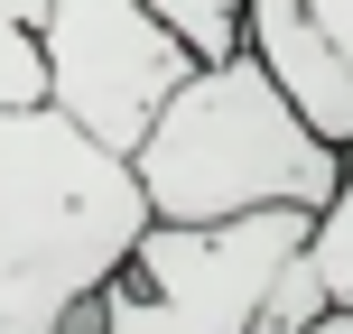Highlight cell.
Listing matches in <instances>:
<instances>
[{
	"label": "cell",
	"instance_id": "cell-1",
	"mask_svg": "<svg viewBox=\"0 0 353 334\" xmlns=\"http://www.w3.org/2000/svg\"><path fill=\"white\" fill-rule=\"evenodd\" d=\"M149 223V186L121 149L56 103L0 112V334H84Z\"/></svg>",
	"mask_w": 353,
	"mask_h": 334
},
{
	"label": "cell",
	"instance_id": "cell-2",
	"mask_svg": "<svg viewBox=\"0 0 353 334\" xmlns=\"http://www.w3.org/2000/svg\"><path fill=\"white\" fill-rule=\"evenodd\" d=\"M130 167L159 223H232L261 205L325 213V195L344 186V149L279 93V74L251 47L195 65L149 121V140L130 149Z\"/></svg>",
	"mask_w": 353,
	"mask_h": 334
},
{
	"label": "cell",
	"instance_id": "cell-3",
	"mask_svg": "<svg viewBox=\"0 0 353 334\" xmlns=\"http://www.w3.org/2000/svg\"><path fill=\"white\" fill-rule=\"evenodd\" d=\"M307 205H261L232 223H149L84 334H261V306L307 251Z\"/></svg>",
	"mask_w": 353,
	"mask_h": 334
},
{
	"label": "cell",
	"instance_id": "cell-4",
	"mask_svg": "<svg viewBox=\"0 0 353 334\" xmlns=\"http://www.w3.org/2000/svg\"><path fill=\"white\" fill-rule=\"evenodd\" d=\"M37 56H47V103L121 158L149 140L168 93L195 74V47L149 0H47Z\"/></svg>",
	"mask_w": 353,
	"mask_h": 334
},
{
	"label": "cell",
	"instance_id": "cell-5",
	"mask_svg": "<svg viewBox=\"0 0 353 334\" xmlns=\"http://www.w3.org/2000/svg\"><path fill=\"white\" fill-rule=\"evenodd\" d=\"M242 47L279 74V93H288V103H298L307 121H316L325 140L353 158V47H344V37L325 28L307 0H251Z\"/></svg>",
	"mask_w": 353,
	"mask_h": 334
},
{
	"label": "cell",
	"instance_id": "cell-6",
	"mask_svg": "<svg viewBox=\"0 0 353 334\" xmlns=\"http://www.w3.org/2000/svg\"><path fill=\"white\" fill-rule=\"evenodd\" d=\"M37 19H47V0H0V112L47 103V56H37Z\"/></svg>",
	"mask_w": 353,
	"mask_h": 334
},
{
	"label": "cell",
	"instance_id": "cell-7",
	"mask_svg": "<svg viewBox=\"0 0 353 334\" xmlns=\"http://www.w3.org/2000/svg\"><path fill=\"white\" fill-rule=\"evenodd\" d=\"M307 269H316L325 306H353V158H344V186L325 195L316 232H307Z\"/></svg>",
	"mask_w": 353,
	"mask_h": 334
},
{
	"label": "cell",
	"instance_id": "cell-8",
	"mask_svg": "<svg viewBox=\"0 0 353 334\" xmlns=\"http://www.w3.org/2000/svg\"><path fill=\"white\" fill-rule=\"evenodd\" d=\"M149 10H159L168 28L195 47V65H214V56H242V19H251V0H149Z\"/></svg>",
	"mask_w": 353,
	"mask_h": 334
},
{
	"label": "cell",
	"instance_id": "cell-9",
	"mask_svg": "<svg viewBox=\"0 0 353 334\" xmlns=\"http://www.w3.org/2000/svg\"><path fill=\"white\" fill-rule=\"evenodd\" d=\"M307 10H316V19H325V28H335V37H344V47H353V0H307Z\"/></svg>",
	"mask_w": 353,
	"mask_h": 334
},
{
	"label": "cell",
	"instance_id": "cell-10",
	"mask_svg": "<svg viewBox=\"0 0 353 334\" xmlns=\"http://www.w3.org/2000/svg\"><path fill=\"white\" fill-rule=\"evenodd\" d=\"M307 334H353V306H325V316L307 325Z\"/></svg>",
	"mask_w": 353,
	"mask_h": 334
}]
</instances>
